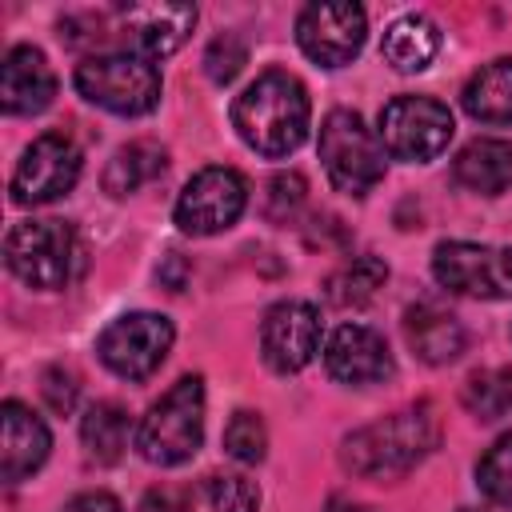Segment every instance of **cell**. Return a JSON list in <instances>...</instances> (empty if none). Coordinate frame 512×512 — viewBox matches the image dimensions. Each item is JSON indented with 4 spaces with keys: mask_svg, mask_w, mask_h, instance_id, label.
Wrapping results in <instances>:
<instances>
[{
    "mask_svg": "<svg viewBox=\"0 0 512 512\" xmlns=\"http://www.w3.org/2000/svg\"><path fill=\"white\" fill-rule=\"evenodd\" d=\"M308 116H312V104H308V92L304 84L292 76V72H264L256 76L236 100H232V128L236 136L260 152V156H288L304 144L308 136Z\"/></svg>",
    "mask_w": 512,
    "mask_h": 512,
    "instance_id": "1",
    "label": "cell"
},
{
    "mask_svg": "<svg viewBox=\"0 0 512 512\" xmlns=\"http://www.w3.org/2000/svg\"><path fill=\"white\" fill-rule=\"evenodd\" d=\"M436 448V420L428 408H400L344 440V464L364 480H396Z\"/></svg>",
    "mask_w": 512,
    "mask_h": 512,
    "instance_id": "2",
    "label": "cell"
},
{
    "mask_svg": "<svg viewBox=\"0 0 512 512\" xmlns=\"http://www.w3.org/2000/svg\"><path fill=\"white\" fill-rule=\"evenodd\" d=\"M204 440V380L180 376L144 416L136 428V448L148 464L172 468L196 456Z\"/></svg>",
    "mask_w": 512,
    "mask_h": 512,
    "instance_id": "3",
    "label": "cell"
},
{
    "mask_svg": "<svg viewBox=\"0 0 512 512\" xmlns=\"http://www.w3.org/2000/svg\"><path fill=\"white\" fill-rule=\"evenodd\" d=\"M316 148L336 192L364 196L384 180V144L352 108H332L324 116Z\"/></svg>",
    "mask_w": 512,
    "mask_h": 512,
    "instance_id": "4",
    "label": "cell"
},
{
    "mask_svg": "<svg viewBox=\"0 0 512 512\" xmlns=\"http://www.w3.org/2000/svg\"><path fill=\"white\" fill-rule=\"evenodd\" d=\"M76 92L116 116H144L160 104V72L136 52H104L76 64Z\"/></svg>",
    "mask_w": 512,
    "mask_h": 512,
    "instance_id": "5",
    "label": "cell"
},
{
    "mask_svg": "<svg viewBox=\"0 0 512 512\" xmlns=\"http://www.w3.org/2000/svg\"><path fill=\"white\" fill-rule=\"evenodd\" d=\"M8 272L40 292L64 288L80 264V240L64 220H20L4 240Z\"/></svg>",
    "mask_w": 512,
    "mask_h": 512,
    "instance_id": "6",
    "label": "cell"
},
{
    "mask_svg": "<svg viewBox=\"0 0 512 512\" xmlns=\"http://www.w3.org/2000/svg\"><path fill=\"white\" fill-rule=\"evenodd\" d=\"M452 132L456 124H452L448 104L432 96H396L380 108V144L396 160L424 164L448 148Z\"/></svg>",
    "mask_w": 512,
    "mask_h": 512,
    "instance_id": "7",
    "label": "cell"
},
{
    "mask_svg": "<svg viewBox=\"0 0 512 512\" xmlns=\"http://www.w3.org/2000/svg\"><path fill=\"white\" fill-rule=\"evenodd\" d=\"M172 340H176V328H172L168 316H160V312H128V316L112 320L100 332L96 356L104 360L108 372H116L124 380H144L164 364Z\"/></svg>",
    "mask_w": 512,
    "mask_h": 512,
    "instance_id": "8",
    "label": "cell"
},
{
    "mask_svg": "<svg viewBox=\"0 0 512 512\" xmlns=\"http://www.w3.org/2000/svg\"><path fill=\"white\" fill-rule=\"evenodd\" d=\"M432 276L448 292H460V296L508 300L512 296V248L444 240L432 252Z\"/></svg>",
    "mask_w": 512,
    "mask_h": 512,
    "instance_id": "9",
    "label": "cell"
},
{
    "mask_svg": "<svg viewBox=\"0 0 512 512\" xmlns=\"http://www.w3.org/2000/svg\"><path fill=\"white\" fill-rule=\"evenodd\" d=\"M248 184L236 168H200L176 196V224L188 236H216L244 216Z\"/></svg>",
    "mask_w": 512,
    "mask_h": 512,
    "instance_id": "10",
    "label": "cell"
},
{
    "mask_svg": "<svg viewBox=\"0 0 512 512\" xmlns=\"http://www.w3.org/2000/svg\"><path fill=\"white\" fill-rule=\"evenodd\" d=\"M76 180H80V148L60 132H44L16 160L8 192H12V204L36 208V204H52L64 192H72Z\"/></svg>",
    "mask_w": 512,
    "mask_h": 512,
    "instance_id": "11",
    "label": "cell"
},
{
    "mask_svg": "<svg viewBox=\"0 0 512 512\" xmlns=\"http://www.w3.org/2000/svg\"><path fill=\"white\" fill-rule=\"evenodd\" d=\"M368 36V16L352 0H316L296 16V44L320 68L348 64Z\"/></svg>",
    "mask_w": 512,
    "mask_h": 512,
    "instance_id": "12",
    "label": "cell"
},
{
    "mask_svg": "<svg viewBox=\"0 0 512 512\" xmlns=\"http://www.w3.org/2000/svg\"><path fill=\"white\" fill-rule=\"evenodd\" d=\"M320 312L316 304L308 300H280L264 312V324H260V352H264V364L280 376L288 372H300L316 360L320 352Z\"/></svg>",
    "mask_w": 512,
    "mask_h": 512,
    "instance_id": "13",
    "label": "cell"
},
{
    "mask_svg": "<svg viewBox=\"0 0 512 512\" xmlns=\"http://www.w3.org/2000/svg\"><path fill=\"white\" fill-rule=\"evenodd\" d=\"M116 16H120V32L128 36L136 56H144V60L172 56L188 40V32L196 24V8L192 4H172V0L124 4Z\"/></svg>",
    "mask_w": 512,
    "mask_h": 512,
    "instance_id": "14",
    "label": "cell"
},
{
    "mask_svg": "<svg viewBox=\"0 0 512 512\" xmlns=\"http://www.w3.org/2000/svg\"><path fill=\"white\" fill-rule=\"evenodd\" d=\"M324 364H328L332 380L352 384V388L380 384L392 376V352H388L384 336L364 324H340L324 348Z\"/></svg>",
    "mask_w": 512,
    "mask_h": 512,
    "instance_id": "15",
    "label": "cell"
},
{
    "mask_svg": "<svg viewBox=\"0 0 512 512\" xmlns=\"http://www.w3.org/2000/svg\"><path fill=\"white\" fill-rule=\"evenodd\" d=\"M56 76L40 48L16 44L0 64V108L8 116H36L52 104Z\"/></svg>",
    "mask_w": 512,
    "mask_h": 512,
    "instance_id": "16",
    "label": "cell"
},
{
    "mask_svg": "<svg viewBox=\"0 0 512 512\" xmlns=\"http://www.w3.org/2000/svg\"><path fill=\"white\" fill-rule=\"evenodd\" d=\"M52 436L44 428V420L24 408L20 400H4L0 408V476L4 484H20L24 476H32L44 460H48Z\"/></svg>",
    "mask_w": 512,
    "mask_h": 512,
    "instance_id": "17",
    "label": "cell"
},
{
    "mask_svg": "<svg viewBox=\"0 0 512 512\" xmlns=\"http://www.w3.org/2000/svg\"><path fill=\"white\" fill-rule=\"evenodd\" d=\"M452 172L468 192L500 196L512 188V144L496 136H476L456 152Z\"/></svg>",
    "mask_w": 512,
    "mask_h": 512,
    "instance_id": "18",
    "label": "cell"
},
{
    "mask_svg": "<svg viewBox=\"0 0 512 512\" xmlns=\"http://www.w3.org/2000/svg\"><path fill=\"white\" fill-rule=\"evenodd\" d=\"M404 336L408 348L424 360V364H452L464 352V328L452 312L436 308V304H416L404 316Z\"/></svg>",
    "mask_w": 512,
    "mask_h": 512,
    "instance_id": "19",
    "label": "cell"
},
{
    "mask_svg": "<svg viewBox=\"0 0 512 512\" xmlns=\"http://www.w3.org/2000/svg\"><path fill=\"white\" fill-rule=\"evenodd\" d=\"M460 104L480 124H512V56H500L472 72Z\"/></svg>",
    "mask_w": 512,
    "mask_h": 512,
    "instance_id": "20",
    "label": "cell"
},
{
    "mask_svg": "<svg viewBox=\"0 0 512 512\" xmlns=\"http://www.w3.org/2000/svg\"><path fill=\"white\" fill-rule=\"evenodd\" d=\"M380 52L396 72H420L440 52V32L428 16H400V20L388 24V32L380 40Z\"/></svg>",
    "mask_w": 512,
    "mask_h": 512,
    "instance_id": "21",
    "label": "cell"
},
{
    "mask_svg": "<svg viewBox=\"0 0 512 512\" xmlns=\"http://www.w3.org/2000/svg\"><path fill=\"white\" fill-rule=\"evenodd\" d=\"M164 168H168V156H164L160 144H152V140H132V144H124V148L108 160V168H104V192L128 196V192L144 188L148 180L164 176Z\"/></svg>",
    "mask_w": 512,
    "mask_h": 512,
    "instance_id": "22",
    "label": "cell"
},
{
    "mask_svg": "<svg viewBox=\"0 0 512 512\" xmlns=\"http://www.w3.org/2000/svg\"><path fill=\"white\" fill-rule=\"evenodd\" d=\"M80 440L96 464H116L128 448V416L116 404H92L80 420Z\"/></svg>",
    "mask_w": 512,
    "mask_h": 512,
    "instance_id": "23",
    "label": "cell"
},
{
    "mask_svg": "<svg viewBox=\"0 0 512 512\" xmlns=\"http://www.w3.org/2000/svg\"><path fill=\"white\" fill-rule=\"evenodd\" d=\"M388 280V268H384V260H376V256H356V260H348L340 272H332L328 276V284H324V296L332 300V304H340V308H356V304H364V300H372L376 296V288Z\"/></svg>",
    "mask_w": 512,
    "mask_h": 512,
    "instance_id": "24",
    "label": "cell"
},
{
    "mask_svg": "<svg viewBox=\"0 0 512 512\" xmlns=\"http://www.w3.org/2000/svg\"><path fill=\"white\" fill-rule=\"evenodd\" d=\"M464 404L472 416L480 420H500L512 416V372L496 368V372H476L464 384Z\"/></svg>",
    "mask_w": 512,
    "mask_h": 512,
    "instance_id": "25",
    "label": "cell"
},
{
    "mask_svg": "<svg viewBox=\"0 0 512 512\" xmlns=\"http://www.w3.org/2000/svg\"><path fill=\"white\" fill-rule=\"evenodd\" d=\"M476 484L492 504L512 508V432L500 436L476 464Z\"/></svg>",
    "mask_w": 512,
    "mask_h": 512,
    "instance_id": "26",
    "label": "cell"
},
{
    "mask_svg": "<svg viewBox=\"0 0 512 512\" xmlns=\"http://www.w3.org/2000/svg\"><path fill=\"white\" fill-rule=\"evenodd\" d=\"M264 448H268V432H264V420L260 412H236L224 428V452L240 464H260L264 460Z\"/></svg>",
    "mask_w": 512,
    "mask_h": 512,
    "instance_id": "27",
    "label": "cell"
},
{
    "mask_svg": "<svg viewBox=\"0 0 512 512\" xmlns=\"http://www.w3.org/2000/svg\"><path fill=\"white\" fill-rule=\"evenodd\" d=\"M208 500L216 512H260V488L248 476H212Z\"/></svg>",
    "mask_w": 512,
    "mask_h": 512,
    "instance_id": "28",
    "label": "cell"
},
{
    "mask_svg": "<svg viewBox=\"0 0 512 512\" xmlns=\"http://www.w3.org/2000/svg\"><path fill=\"white\" fill-rule=\"evenodd\" d=\"M244 64H248V48H244V40H240L236 32L216 36V40L208 44V52H204V72H208V80H216V84L236 80V72H240Z\"/></svg>",
    "mask_w": 512,
    "mask_h": 512,
    "instance_id": "29",
    "label": "cell"
},
{
    "mask_svg": "<svg viewBox=\"0 0 512 512\" xmlns=\"http://www.w3.org/2000/svg\"><path fill=\"white\" fill-rule=\"evenodd\" d=\"M300 204H304V180L296 172H280L268 180V216L272 220H288Z\"/></svg>",
    "mask_w": 512,
    "mask_h": 512,
    "instance_id": "30",
    "label": "cell"
},
{
    "mask_svg": "<svg viewBox=\"0 0 512 512\" xmlns=\"http://www.w3.org/2000/svg\"><path fill=\"white\" fill-rule=\"evenodd\" d=\"M40 392H44V400H48V408L52 412H72L76 408V396H80V384H76V372H68V368H48L44 372V384H40Z\"/></svg>",
    "mask_w": 512,
    "mask_h": 512,
    "instance_id": "31",
    "label": "cell"
},
{
    "mask_svg": "<svg viewBox=\"0 0 512 512\" xmlns=\"http://www.w3.org/2000/svg\"><path fill=\"white\" fill-rule=\"evenodd\" d=\"M60 512H124V504L116 496H108V492H84V496L68 500Z\"/></svg>",
    "mask_w": 512,
    "mask_h": 512,
    "instance_id": "32",
    "label": "cell"
},
{
    "mask_svg": "<svg viewBox=\"0 0 512 512\" xmlns=\"http://www.w3.org/2000/svg\"><path fill=\"white\" fill-rule=\"evenodd\" d=\"M140 512H184V508H180L176 496H168V492H148V496L140 500Z\"/></svg>",
    "mask_w": 512,
    "mask_h": 512,
    "instance_id": "33",
    "label": "cell"
},
{
    "mask_svg": "<svg viewBox=\"0 0 512 512\" xmlns=\"http://www.w3.org/2000/svg\"><path fill=\"white\" fill-rule=\"evenodd\" d=\"M324 512H372V508H364V504H348V500H332Z\"/></svg>",
    "mask_w": 512,
    "mask_h": 512,
    "instance_id": "34",
    "label": "cell"
},
{
    "mask_svg": "<svg viewBox=\"0 0 512 512\" xmlns=\"http://www.w3.org/2000/svg\"><path fill=\"white\" fill-rule=\"evenodd\" d=\"M464 512H472V508H464Z\"/></svg>",
    "mask_w": 512,
    "mask_h": 512,
    "instance_id": "35",
    "label": "cell"
}]
</instances>
